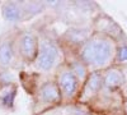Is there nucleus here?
<instances>
[{"instance_id":"f257e3e1","label":"nucleus","mask_w":127,"mask_h":115,"mask_svg":"<svg viewBox=\"0 0 127 115\" xmlns=\"http://www.w3.org/2000/svg\"><path fill=\"white\" fill-rule=\"evenodd\" d=\"M116 50L117 47L112 37L95 32L78 50V56L88 67L89 72H102L103 69H108L116 59Z\"/></svg>"},{"instance_id":"f03ea898","label":"nucleus","mask_w":127,"mask_h":115,"mask_svg":"<svg viewBox=\"0 0 127 115\" xmlns=\"http://www.w3.org/2000/svg\"><path fill=\"white\" fill-rule=\"evenodd\" d=\"M62 50L59 44L50 37H39V50L36 61L33 63L34 68L41 73H50L56 70L62 63Z\"/></svg>"},{"instance_id":"7ed1b4c3","label":"nucleus","mask_w":127,"mask_h":115,"mask_svg":"<svg viewBox=\"0 0 127 115\" xmlns=\"http://www.w3.org/2000/svg\"><path fill=\"white\" fill-rule=\"evenodd\" d=\"M55 81L60 88L62 101H72L79 97V93L81 91L83 83L80 79L76 77V74L71 70V68L67 65L66 61H64L62 64L56 69V77Z\"/></svg>"},{"instance_id":"20e7f679","label":"nucleus","mask_w":127,"mask_h":115,"mask_svg":"<svg viewBox=\"0 0 127 115\" xmlns=\"http://www.w3.org/2000/svg\"><path fill=\"white\" fill-rule=\"evenodd\" d=\"M39 50V36L32 29L18 31L15 35L17 58L26 64H33Z\"/></svg>"},{"instance_id":"39448f33","label":"nucleus","mask_w":127,"mask_h":115,"mask_svg":"<svg viewBox=\"0 0 127 115\" xmlns=\"http://www.w3.org/2000/svg\"><path fill=\"white\" fill-rule=\"evenodd\" d=\"M33 96L36 111H43L48 108L57 106L60 102H62L61 92L55 79H47L39 83Z\"/></svg>"},{"instance_id":"423d86ee","label":"nucleus","mask_w":127,"mask_h":115,"mask_svg":"<svg viewBox=\"0 0 127 115\" xmlns=\"http://www.w3.org/2000/svg\"><path fill=\"white\" fill-rule=\"evenodd\" d=\"M15 35L17 33L13 32H5L0 36V69L1 70L10 68L17 59Z\"/></svg>"},{"instance_id":"0eeeda50","label":"nucleus","mask_w":127,"mask_h":115,"mask_svg":"<svg viewBox=\"0 0 127 115\" xmlns=\"http://www.w3.org/2000/svg\"><path fill=\"white\" fill-rule=\"evenodd\" d=\"M102 88H103V73L100 70L90 72L85 82L81 86V91L79 93L78 100L80 102H88L95 95H98Z\"/></svg>"},{"instance_id":"6e6552de","label":"nucleus","mask_w":127,"mask_h":115,"mask_svg":"<svg viewBox=\"0 0 127 115\" xmlns=\"http://www.w3.org/2000/svg\"><path fill=\"white\" fill-rule=\"evenodd\" d=\"M26 1H4L1 4V15L6 23L17 24L26 19L28 12Z\"/></svg>"},{"instance_id":"1a4fd4ad","label":"nucleus","mask_w":127,"mask_h":115,"mask_svg":"<svg viewBox=\"0 0 127 115\" xmlns=\"http://www.w3.org/2000/svg\"><path fill=\"white\" fill-rule=\"evenodd\" d=\"M18 95V85L14 82H0V109L13 110Z\"/></svg>"},{"instance_id":"9d476101","label":"nucleus","mask_w":127,"mask_h":115,"mask_svg":"<svg viewBox=\"0 0 127 115\" xmlns=\"http://www.w3.org/2000/svg\"><path fill=\"white\" fill-rule=\"evenodd\" d=\"M92 35V29L89 28H71L65 32L64 38H65L66 44L78 46L80 49Z\"/></svg>"},{"instance_id":"9b49d317","label":"nucleus","mask_w":127,"mask_h":115,"mask_svg":"<svg viewBox=\"0 0 127 115\" xmlns=\"http://www.w3.org/2000/svg\"><path fill=\"white\" fill-rule=\"evenodd\" d=\"M123 82V74L118 68H108L103 73V88L116 90Z\"/></svg>"},{"instance_id":"f8f14e48","label":"nucleus","mask_w":127,"mask_h":115,"mask_svg":"<svg viewBox=\"0 0 127 115\" xmlns=\"http://www.w3.org/2000/svg\"><path fill=\"white\" fill-rule=\"evenodd\" d=\"M67 63V65L71 68V70L76 74V77L80 79V82L81 83H84L85 82V79H87V77L89 76V69H88V67L84 64V63L79 59V56L76 55V56H74V58H71L69 61H66Z\"/></svg>"},{"instance_id":"ddd939ff","label":"nucleus","mask_w":127,"mask_h":115,"mask_svg":"<svg viewBox=\"0 0 127 115\" xmlns=\"http://www.w3.org/2000/svg\"><path fill=\"white\" fill-rule=\"evenodd\" d=\"M116 60L118 63H126L127 61V45H122L116 50Z\"/></svg>"},{"instance_id":"4468645a","label":"nucleus","mask_w":127,"mask_h":115,"mask_svg":"<svg viewBox=\"0 0 127 115\" xmlns=\"http://www.w3.org/2000/svg\"><path fill=\"white\" fill-rule=\"evenodd\" d=\"M125 110H126V113H127V101L125 102Z\"/></svg>"}]
</instances>
